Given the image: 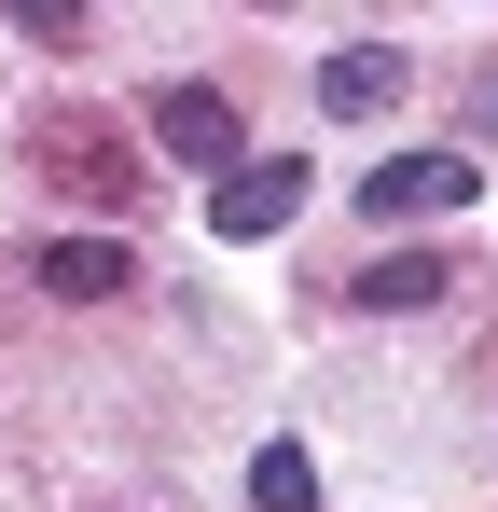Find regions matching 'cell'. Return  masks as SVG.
<instances>
[{
	"mask_svg": "<svg viewBox=\"0 0 498 512\" xmlns=\"http://www.w3.org/2000/svg\"><path fill=\"white\" fill-rule=\"evenodd\" d=\"M485 180H471V153H388V167L360 180V208L374 222H443V208H471Z\"/></svg>",
	"mask_w": 498,
	"mask_h": 512,
	"instance_id": "6da1fadb",
	"label": "cell"
},
{
	"mask_svg": "<svg viewBox=\"0 0 498 512\" xmlns=\"http://www.w3.org/2000/svg\"><path fill=\"white\" fill-rule=\"evenodd\" d=\"M153 153L236 180V167H249V153H236V97H222V84H166V97H153Z\"/></svg>",
	"mask_w": 498,
	"mask_h": 512,
	"instance_id": "7a4b0ae2",
	"label": "cell"
},
{
	"mask_svg": "<svg viewBox=\"0 0 498 512\" xmlns=\"http://www.w3.org/2000/svg\"><path fill=\"white\" fill-rule=\"evenodd\" d=\"M291 208H305V167H291V153H249L236 180H222V194H208V222H222V236H277V222H291Z\"/></svg>",
	"mask_w": 498,
	"mask_h": 512,
	"instance_id": "3957f363",
	"label": "cell"
},
{
	"mask_svg": "<svg viewBox=\"0 0 498 512\" xmlns=\"http://www.w3.org/2000/svg\"><path fill=\"white\" fill-rule=\"evenodd\" d=\"M388 97H402V56H388V42H346V56L319 70V111H332V125H374Z\"/></svg>",
	"mask_w": 498,
	"mask_h": 512,
	"instance_id": "277c9868",
	"label": "cell"
},
{
	"mask_svg": "<svg viewBox=\"0 0 498 512\" xmlns=\"http://www.w3.org/2000/svg\"><path fill=\"white\" fill-rule=\"evenodd\" d=\"M42 291H56V305H111V291H139V263L111 250V236H56V250H42Z\"/></svg>",
	"mask_w": 498,
	"mask_h": 512,
	"instance_id": "5b68a950",
	"label": "cell"
},
{
	"mask_svg": "<svg viewBox=\"0 0 498 512\" xmlns=\"http://www.w3.org/2000/svg\"><path fill=\"white\" fill-rule=\"evenodd\" d=\"M346 291H360V305H374V319H415V305H443V291H457V277H443V263H429V250H388V263H360V277H346Z\"/></svg>",
	"mask_w": 498,
	"mask_h": 512,
	"instance_id": "8992f818",
	"label": "cell"
},
{
	"mask_svg": "<svg viewBox=\"0 0 498 512\" xmlns=\"http://www.w3.org/2000/svg\"><path fill=\"white\" fill-rule=\"evenodd\" d=\"M249 512H319V457L305 443H263L249 457Z\"/></svg>",
	"mask_w": 498,
	"mask_h": 512,
	"instance_id": "52a82bcc",
	"label": "cell"
},
{
	"mask_svg": "<svg viewBox=\"0 0 498 512\" xmlns=\"http://www.w3.org/2000/svg\"><path fill=\"white\" fill-rule=\"evenodd\" d=\"M42 167H70V194H125V180H111V139H97V125H42Z\"/></svg>",
	"mask_w": 498,
	"mask_h": 512,
	"instance_id": "ba28073f",
	"label": "cell"
}]
</instances>
